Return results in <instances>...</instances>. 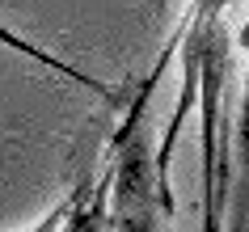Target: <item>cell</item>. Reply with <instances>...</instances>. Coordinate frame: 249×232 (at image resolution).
I'll return each mask as SVG.
<instances>
[{"label":"cell","instance_id":"obj_1","mask_svg":"<svg viewBox=\"0 0 249 232\" xmlns=\"http://www.w3.org/2000/svg\"><path fill=\"white\" fill-rule=\"evenodd\" d=\"M232 0H195L182 21V38L195 51V102L203 106V228H224V203L232 186L228 140H224V85L232 68V34L224 26V9Z\"/></svg>","mask_w":249,"mask_h":232},{"label":"cell","instance_id":"obj_2","mask_svg":"<svg viewBox=\"0 0 249 232\" xmlns=\"http://www.w3.org/2000/svg\"><path fill=\"white\" fill-rule=\"evenodd\" d=\"M178 38H182V30L165 42V51L157 55L152 72L144 76L140 93H135L131 106H127V114L118 123L114 140L106 143V152H102L106 173H102V181H97V198L106 194V186L114 190V211L106 215V224H114V228H157L160 219H165L160 194H157V148L148 143L144 118H148V102H152V93H157L160 76H165V64H169Z\"/></svg>","mask_w":249,"mask_h":232},{"label":"cell","instance_id":"obj_3","mask_svg":"<svg viewBox=\"0 0 249 232\" xmlns=\"http://www.w3.org/2000/svg\"><path fill=\"white\" fill-rule=\"evenodd\" d=\"M0 47H4V51L26 55L30 64H38V68H47V72H55V76L72 80V85H80V89H93V93H102V97H110V85H106V80L89 76V72H80L76 64H68V59H59L55 51H47V47H38V42L21 38V34H17V30H9V26H0Z\"/></svg>","mask_w":249,"mask_h":232},{"label":"cell","instance_id":"obj_4","mask_svg":"<svg viewBox=\"0 0 249 232\" xmlns=\"http://www.w3.org/2000/svg\"><path fill=\"white\" fill-rule=\"evenodd\" d=\"M241 59H245V89H241V118H236V165H241V181H236V228H249V17L241 34H236Z\"/></svg>","mask_w":249,"mask_h":232}]
</instances>
